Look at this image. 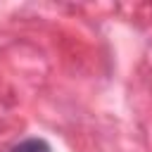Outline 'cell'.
I'll use <instances>...</instances> for the list:
<instances>
[{
	"instance_id": "6da1fadb",
	"label": "cell",
	"mask_w": 152,
	"mask_h": 152,
	"mask_svg": "<svg viewBox=\"0 0 152 152\" xmlns=\"http://www.w3.org/2000/svg\"><path fill=\"white\" fill-rule=\"evenodd\" d=\"M10 152H52V147L45 138H24L17 145H12Z\"/></svg>"
}]
</instances>
